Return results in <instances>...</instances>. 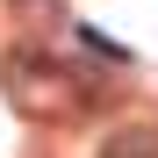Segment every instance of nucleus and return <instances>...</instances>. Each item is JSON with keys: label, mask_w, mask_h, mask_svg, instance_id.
Instances as JSON below:
<instances>
[{"label": "nucleus", "mask_w": 158, "mask_h": 158, "mask_svg": "<svg viewBox=\"0 0 158 158\" xmlns=\"http://www.w3.org/2000/svg\"><path fill=\"white\" fill-rule=\"evenodd\" d=\"M7 101H15L22 115L50 122V115H65L72 101H79V86H72V72H65L58 58H43V50H15V58H7Z\"/></svg>", "instance_id": "obj_1"}, {"label": "nucleus", "mask_w": 158, "mask_h": 158, "mask_svg": "<svg viewBox=\"0 0 158 158\" xmlns=\"http://www.w3.org/2000/svg\"><path fill=\"white\" fill-rule=\"evenodd\" d=\"M101 158H158V137L151 129H108L101 137Z\"/></svg>", "instance_id": "obj_2"}]
</instances>
